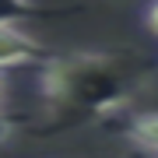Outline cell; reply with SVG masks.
I'll return each instance as SVG.
<instances>
[{"instance_id":"277c9868","label":"cell","mask_w":158,"mask_h":158,"mask_svg":"<svg viewBox=\"0 0 158 158\" xmlns=\"http://www.w3.org/2000/svg\"><path fill=\"white\" fill-rule=\"evenodd\" d=\"M144 21H148V28H151L158 35V0H151L148 4V11H144Z\"/></svg>"},{"instance_id":"3957f363","label":"cell","mask_w":158,"mask_h":158,"mask_svg":"<svg viewBox=\"0 0 158 158\" xmlns=\"http://www.w3.org/2000/svg\"><path fill=\"white\" fill-rule=\"evenodd\" d=\"M119 134H123L134 148H141V151H148V155H155V158H158V113L130 116L127 123L119 127Z\"/></svg>"},{"instance_id":"6da1fadb","label":"cell","mask_w":158,"mask_h":158,"mask_svg":"<svg viewBox=\"0 0 158 158\" xmlns=\"http://www.w3.org/2000/svg\"><path fill=\"white\" fill-rule=\"evenodd\" d=\"M148 77L151 63L130 49L46 56L39 63V95L46 109L42 134L113 119L144 88Z\"/></svg>"},{"instance_id":"7a4b0ae2","label":"cell","mask_w":158,"mask_h":158,"mask_svg":"<svg viewBox=\"0 0 158 158\" xmlns=\"http://www.w3.org/2000/svg\"><path fill=\"white\" fill-rule=\"evenodd\" d=\"M42 60H46L42 46L7 18L0 25V63L4 67H21V63H42Z\"/></svg>"}]
</instances>
